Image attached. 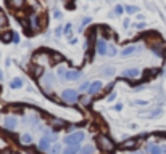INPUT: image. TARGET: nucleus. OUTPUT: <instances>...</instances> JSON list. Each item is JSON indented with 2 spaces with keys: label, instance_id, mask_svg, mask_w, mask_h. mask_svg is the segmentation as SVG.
<instances>
[{
  "label": "nucleus",
  "instance_id": "4468645a",
  "mask_svg": "<svg viewBox=\"0 0 166 154\" xmlns=\"http://www.w3.org/2000/svg\"><path fill=\"white\" fill-rule=\"evenodd\" d=\"M95 146L94 145H87V146H84L81 151H79V154H95Z\"/></svg>",
  "mask_w": 166,
  "mask_h": 154
},
{
  "label": "nucleus",
  "instance_id": "f8f14e48",
  "mask_svg": "<svg viewBox=\"0 0 166 154\" xmlns=\"http://www.w3.org/2000/svg\"><path fill=\"white\" fill-rule=\"evenodd\" d=\"M123 76L127 77V79H134V77H137L139 76V69L132 68V69H126L124 72H123Z\"/></svg>",
  "mask_w": 166,
  "mask_h": 154
},
{
  "label": "nucleus",
  "instance_id": "20e7f679",
  "mask_svg": "<svg viewBox=\"0 0 166 154\" xmlns=\"http://www.w3.org/2000/svg\"><path fill=\"white\" fill-rule=\"evenodd\" d=\"M98 143H100L102 149L105 151V153H111V151L115 149V143L111 141L110 138H106V137H100V138H98Z\"/></svg>",
  "mask_w": 166,
  "mask_h": 154
},
{
  "label": "nucleus",
  "instance_id": "b1692460",
  "mask_svg": "<svg viewBox=\"0 0 166 154\" xmlns=\"http://www.w3.org/2000/svg\"><path fill=\"white\" fill-rule=\"evenodd\" d=\"M65 34H68V35L71 34V24H66L65 26Z\"/></svg>",
  "mask_w": 166,
  "mask_h": 154
},
{
  "label": "nucleus",
  "instance_id": "1a4fd4ad",
  "mask_svg": "<svg viewBox=\"0 0 166 154\" xmlns=\"http://www.w3.org/2000/svg\"><path fill=\"white\" fill-rule=\"evenodd\" d=\"M50 138L49 137H42L41 140H39V143H37V148H39V151H49L50 148Z\"/></svg>",
  "mask_w": 166,
  "mask_h": 154
},
{
  "label": "nucleus",
  "instance_id": "dca6fc26",
  "mask_svg": "<svg viewBox=\"0 0 166 154\" xmlns=\"http://www.w3.org/2000/svg\"><path fill=\"white\" fill-rule=\"evenodd\" d=\"M29 24H31V27L39 29V26H41V23H39V16H37V15H33L31 19H29Z\"/></svg>",
  "mask_w": 166,
  "mask_h": 154
},
{
  "label": "nucleus",
  "instance_id": "412c9836",
  "mask_svg": "<svg viewBox=\"0 0 166 154\" xmlns=\"http://www.w3.org/2000/svg\"><path fill=\"white\" fill-rule=\"evenodd\" d=\"M126 11L129 13V15H132V13H137L139 8H137V7H131V5H129V7H126Z\"/></svg>",
  "mask_w": 166,
  "mask_h": 154
},
{
  "label": "nucleus",
  "instance_id": "c85d7f7f",
  "mask_svg": "<svg viewBox=\"0 0 166 154\" xmlns=\"http://www.w3.org/2000/svg\"><path fill=\"white\" fill-rule=\"evenodd\" d=\"M121 108H123L121 104H116V106H115V109H116V111H121Z\"/></svg>",
  "mask_w": 166,
  "mask_h": 154
},
{
  "label": "nucleus",
  "instance_id": "39448f33",
  "mask_svg": "<svg viewBox=\"0 0 166 154\" xmlns=\"http://www.w3.org/2000/svg\"><path fill=\"white\" fill-rule=\"evenodd\" d=\"M61 98H63L66 103L76 101V98H77V90H74V88H66L65 92L61 93Z\"/></svg>",
  "mask_w": 166,
  "mask_h": 154
},
{
  "label": "nucleus",
  "instance_id": "aec40b11",
  "mask_svg": "<svg viewBox=\"0 0 166 154\" xmlns=\"http://www.w3.org/2000/svg\"><path fill=\"white\" fill-rule=\"evenodd\" d=\"M60 153H61L60 145H58V143H57V145H53V148L50 149V154H60Z\"/></svg>",
  "mask_w": 166,
  "mask_h": 154
},
{
  "label": "nucleus",
  "instance_id": "bb28decb",
  "mask_svg": "<svg viewBox=\"0 0 166 154\" xmlns=\"http://www.w3.org/2000/svg\"><path fill=\"white\" fill-rule=\"evenodd\" d=\"M115 98H116V93H111V95H110V98H108V100H110V101H113Z\"/></svg>",
  "mask_w": 166,
  "mask_h": 154
},
{
  "label": "nucleus",
  "instance_id": "ddd939ff",
  "mask_svg": "<svg viewBox=\"0 0 166 154\" xmlns=\"http://www.w3.org/2000/svg\"><path fill=\"white\" fill-rule=\"evenodd\" d=\"M20 143L21 145H24V146H29L31 143H33V137H31L29 133H23L20 137Z\"/></svg>",
  "mask_w": 166,
  "mask_h": 154
},
{
  "label": "nucleus",
  "instance_id": "f257e3e1",
  "mask_svg": "<svg viewBox=\"0 0 166 154\" xmlns=\"http://www.w3.org/2000/svg\"><path fill=\"white\" fill-rule=\"evenodd\" d=\"M82 140H84V132H82V130H79V132H74V133L65 137L63 143H65L66 146H76V145H81Z\"/></svg>",
  "mask_w": 166,
  "mask_h": 154
},
{
  "label": "nucleus",
  "instance_id": "a211bd4d",
  "mask_svg": "<svg viewBox=\"0 0 166 154\" xmlns=\"http://www.w3.org/2000/svg\"><path fill=\"white\" fill-rule=\"evenodd\" d=\"M21 85H23V80H21V79H15V80H12V84H10L12 88H20Z\"/></svg>",
  "mask_w": 166,
  "mask_h": 154
},
{
  "label": "nucleus",
  "instance_id": "a878e982",
  "mask_svg": "<svg viewBox=\"0 0 166 154\" xmlns=\"http://www.w3.org/2000/svg\"><path fill=\"white\" fill-rule=\"evenodd\" d=\"M161 154H166V143L161 145Z\"/></svg>",
  "mask_w": 166,
  "mask_h": 154
},
{
  "label": "nucleus",
  "instance_id": "2eb2a0df",
  "mask_svg": "<svg viewBox=\"0 0 166 154\" xmlns=\"http://www.w3.org/2000/svg\"><path fill=\"white\" fill-rule=\"evenodd\" d=\"M77 153H79V145H76V146H68L66 149L61 151V154H77Z\"/></svg>",
  "mask_w": 166,
  "mask_h": 154
},
{
  "label": "nucleus",
  "instance_id": "5701e85b",
  "mask_svg": "<svg viewBox=\"0 0 166 154\" xmlns=\"http://www.w3.org/2000/svg\"><path fill=\"white\" fill-rule=\"evenodd\" d=\"M123 10H124V8H123L121 5H118L116 8H115V13H116V15H123Z\"/></svg>",
  "mask_w": 166,
  "mask_h": 154
},
{
  "label": "nucleus",
  "instance_id": "0eeeda50",
  "mask_svg": "<svg viewBox=\"0 0 166 154\" xmlns=\"http://www.w3.org/2000/svg\"><path fill=\"white\" fill-rule=\"evenodd\" d=\"M106 52H108V44H106V40L98 39V40H97V53H98V55H102V56H105Z\"/></svg>",
  "mask_w": 166,
  "mask_h": 154
},
{
  "label": "nucleus",
  "instance_id": "cd10ccee",
  "mask_svg": "<svg viewBox=\"0 0 166 154\" xmlns=\"http://www.w3.org/2000/svg\"><path fill=\"white\" fill-rule=\"evenodd\" d=\"M144 26H145L144 23H139V24H137V29H144Z\"/></svg>",
  "mask_w": 166,
  "mask_h": 154
},
{
  "label": "nucleus",
  "instance_id": "f3484780",
  "mask_svg": "<svg viewBox=\"0 0 166 154\" xmlns=\"http://www.w3.org/2000/svg\"><path fill=\"white\" fill-rule=\"evenodd\" d=\"M116 47L115 45H108V52H106V56H116Z\"/></svg>",
  "mask_w": 166,
  "mask_h": 154
},
{
  "label": "nucleus",
  "instance_id": "4be33fe9",
  "mask_svg": "<svg viewBox=\"0 0 166 154\" xmlns=\"http://www.w3.org/2000/svg\"><path fill=\"white\" fill-rule=\"evenodd\" d=\"M113 72H115V69H113V68H106V69H103V74H105V76H111Z\"/></svg>",
  "mask_w": 166,
  "mask_h": 154
},
{
  "label": "nucleus",
  "instance_id": "7ed1b4c3",
  "mask_svg": "<svg viewBox=\"0 0 166 154\" xmlns=\"http://www.w3.org/2000/svg\"><path fill=\"white\" fill-rule=\"evenodd\" d=\"M81 79V71H65L61 74V80L68 82H76Z\"/></svg>",
  "mask_w": 166,
  "mask_h": 154
},
{
  "label": "nucleus",
  "instance_id": "393cba45",
  "mask_svg": "<svg viewBox=\"0 0 166 154\" xmlns=\"http://www.w3.org/2000/svg\"><path fill=\"white\" fill-rule=\"evenodd\" d=\"M89 85H90L89 82H84V84H82V85L79 87V90H85V88H89Z\"/></svg>",
  "mask_w": 166,
  "mask_h": 154
},
{
  "label": "nucleus",
  "instance_id": "423d86ee",
  "mask_svg": "<svg viewBox=\"0 0 166 154\" xmlns=\"http://www.w3.org/2000/svg\"><path fill=\"white\" fill-rule=\"evenodd\" d=\"M140 48H142V45H127V47H124V48L121 50V56L123 58L131 56V55H134L136 52H139Z\"/></svg>",
  "mask_w": 166,
  "mask_h": 154
},
{
  "label": "nucleus",
  "instance_id": "9d476101",
  "mask_svg": "<svg viewBox=\"0 0 166 154\" xmlns=\"http://www.w3.org/2000/svg\"><path fill=\"white\" fill-rule=\"evenodd\" d=\"M102 90V82L100 80H94L89 85V90H87V95H95Z\"/></svg>",
  "mask_w": 166,
  "mask_h": 154
},
{
  "label": "nucleus",
  "instance_id": "6e6552de",
  "mask_svg": "<svg viewBox=\"0 0 166 154\" xmlns=\"http://www.w3.org/2000/svg\"><path fill=\"white\" fill-rule=\"evenodd\" d=\"M16 125H18V121L15 116H7L5 117V129L7 130H15Z\"/></svg>",
  "mask_w": 166,
  "mask_h": 154
},
{
  "label": "nucleus",
  "instance_id": "6ab92c4d",
  "mask_svg": "<svg viewBox=\"0 0 166 154\" xmlns=\"http://www.w3.org/2000/svg\"><path fill=\"white\" fill-rule=\"evenodd\" d=\"M21 3H23V0H8V5L12 8H18V7H21Z\"/></svg>",
  "mask_w": 166,
  "mask_h": 154
},
{
  "label": "nucleus",
  "instance_id": "f03ea898",
  "mask_svg": "<svg viewBox=\"0 0 166 154\" xmlns=\"http://www.w3.org/2000/svg\"><path fill=\"white\" fill-rule=\"evenodd\" d=\"M55 84H57V79H55V74L53 72H45L44 76L41 77V85L44 87L45 90H50Z\"/></svg>",
  "mask_w": 166,
  "mask_h": 154
},
{
  "label": "nucleus",
  "instance_id": "9b49d317",
  "mask_svg": "<svg viewBox=\"0 0 166 154\" xmlns=\"http://www.w3.org/2000/svg\"><path fill=\"white\" fill-rule=\"evenodd\" d=\"M147 151H148V154H161V146L157 143H150L147 146Z\"/></svg>",
  "mask_w": 166,
  "mask_h": 154
},
{
  "label": "nucleus",
  "instance_id": "c756f323",
  "mask_svg": "<svg viewBox=\"0 0 166 154\" xmlns=\"http://www.w3.org/2000/svg\"><path fill=\"white\" fill-rule=\"evenodd\" d=\"M55 18H58V19H60V18H61V13L57 11V13H55Z\"/></svg>",
  "mask_w": 166,
  "mask_h": 154
}]
</instances>
